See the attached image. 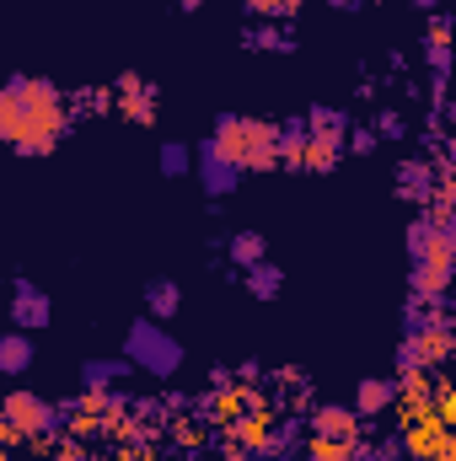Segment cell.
Segmentation results:
<instances>
[{
    "label": "cell",
    "instance_id": "obj_1",
    "mask_svg": "<svg viewBox=\"0 0 456 461\" xmlns=\"http://www.w3.org/2000/svg\"><path fill=\"white\" fill-rule=\"evenodd\" d=\"M65 129V103L49 81H27L16 76L0 97V134L22 150V156H38V150H54Z\"/></svg>",
    "mask_w": 456,
    "mask_h": 461
},
{
    "label": "cell",
    "instance_id": "obj_2",
    "mask_svg": "<svg viewBox=\"0 0 456 461\" xmlns=\"http://www.w3.org/2000/svg\"><path fill=\"white\" fill-rule=\"evenodd\" d=\"M129 359H140L145 370H156V375H167V370H178V359H183V348L172 344V339H161V333H156V322H140V328L129 333Z\"/></svg>",
    "mask_w": 456,
    "mask_h": 461
},
{
    "label": "cell",
    "instance_id": "obj_3",
    "mask_svg": "<svg viewBox=\"0 0 456 461\" xmlns=\"http://www.w3.org/2000/svg\"><path fill=\"white\" fill-rule=\"evenodd\" d=\"M43 429H54V413H49L38 397H27V392L5 397V440H11V446H16L22 435H43Z\"/></svg>",
    "mask_w": 456,
    "mask_h": 461
},
{
    "label": "cell",
    "instance_id": "obj_4",
    "mask_svg": "<svg viewBox=\"0 0 456 461\" xmlns=\"http://www.w3.org/2000/svg\"><path fill=\"white\" fill-rule=\"evenodd\" d=\"M199 172H205L210 194H231V188H236V172H242V167H236V161H231L226 150H221V145L210 140V145L199 150Z\"/></svg>",
    "mask_w": 456,
    "mask_h": 461
},
{
    "label": "cell",
    "instance_id": "obj_5",
    "mask_svg": "<svg viewBox=\"0 0 456 461\" xmlns=\"http://www.w3.org/2000/svg\"><path fill=\"white\" fill-rule=\"evenodd\" d=\"M397 402V381H360V392H354V413H387Z\"/></svg>",
    "mask_w": 456,
    "mask_h": 461
},
{
    "label": "cell",
    "instance_id": "obj_6",
    "mask_svg": "<svg viewBox=\"0 0 456 461\" xmlns=\"http://www.w3.org/2000/svg\"><path fill=\"white\" fill-rule=\"evenodd\" d=\"M339 150H343V140H339V134H306L301 167H306V172H328V167L339 161Z\"/></svg>",
    "mask_w": 456,
    "mask_h": 461
},
{
    "label": "cell",
    "instance_id": "obj_7",
    "mask_svg": "<svg viewBox=\"0 0 456 461\" xmlns=\"http://www.w3.org/2000/svg\"><path fill=\"white\" fill-rule=\"evenodd\" d=\"M11 317H16V328H43V322H49V301H43V295H32V285H16Z\"/></svg>",
    "mask_w": 456,
    "mask_h": 461
},
{
    "label": "cell",
    "instance_id": "obj_8",
    "mask_svg": "<svg viewBox=\"0 0 456 461\" xmlns=\"http://www.w3.org/2000/svg\"><path fill=\"white\" fill-rule=\"evenodd\" d=\"M118 97H123V113L129 118H140V123H150V113H156V92L145 86V81H134V76H123V86H118Z\"/></svg>",
    "mask_w": 456,
    "mask_h": 461
},
{
    "label": "cell",
    "instance_id": "obj_9",
    "mask_svg": "<svg viewBox=\"0 0 456 461\" xmlns=\"http://www.w3.org/2000/svg\"><path fill=\"white\" fill-rule=\"evenodd\" d=\"M317 435L323 440H354V413L349 408H317Z\"/></svg>",
    "mask_w": 456,
    "mask_h": 461
},
{
    "label": "cell",
    "instance_id": "obj_10",
    "mask_svg": "<svg viewBox=\"0 0 456 461\" xmlns=\"http://www.w3.org/2000/svg\"><path fill=\"white\" fill-rule=\"evenodd\" d=\"M306 461H354V440H312L306 446Z\"/></svg>",
    "mask_w": 456,
    "mask_h": 461
},
{
    "label": "cell",
    "instance_id": "obj_11",
    "mask_svg": "<svg viewBox=\"0 0 456 461\" xmlns=\"http://www.w3.org/2000/svg\"><path fill=\"white\" fill-rule=\"evenodd\" d=\"M178 301H183V295H178V285H167V279H161V285H150V317H172V312H178Z\"/></svg>",
    "mask_w": 456,
    "mask_h": 461
},
{
    "label": "cell",
    "instance_id": "obj_12",
    "mask_svg": "<svg viewBox=\"0 0 456 461\" xmlns=\"http://www.w3.org/2000/svg\"><path fill=\"white\" fill-rule=\"evenodd\" d=\"M0 365H5L11 375H16V370H27V339H22V333H11V339L0 344Z\"/></svg>",
    "mask_w": 456,
    "mask_h": 461
},
{
    "label": "cell",
    "instance_id": "obj_13",
    "mask_svg": "<svg viewBox=\"0 0 456 461\" xmlns=\"http://www.w3.org/2000/svg\"><path fill=\"white\" fill-rule=\"evenodd\" d=\"M231 258L258 268V258H263V241H258V236H236V241H231Z\"/></svg>",
    "mask_w": 456,
    "mask_h": 461
},
{
    "label": "cell",
    "instance_id": "obj_14",
    "mask_svg": "<svg viewBox=\"0 0 456 461\" xmlns=\"http://www.w3.org/2000/svg\"><path fill=\"white\" fill-rule=\"evenodd\" d=\"M161 167H167V172H188V150H183V145H167V150H161Z\"/></svg>",
    "mask_w": 456,
    "mask_h": 461
},
{
    "label": "cell",
    "instance_id": "obj_15",
    "mask_svg": "<svg viewBox=\"0 0 456 461\" xmlns=\"http://www.w3.org/2000/svg\"><path fill=\"white\" fill-rule=\"evenodd\" d=\"M252 290H258V295H274V290H279V274H274V268H252Z\"/></svg>",
    "mask_w": 456,
    "mask_h": 461
},
{
    "label": "cell",
    "instance_id": "obj_16",
    "mask_svg": "<svg viewBox=\"0 0 456 461\" xmlns=\"http://www.w3.org/2000/svg\"><path fill=\"white\" fill-rule=\"evenodd\" d=\"M435 413H441V424H451V429H456V392H441Z\"/></svg>",
    "mask_w": 456,
    "mask_h": 461
},
{
    "label": "cell",
    "instance_id": "obj_17",
    "mask_svg": "<svg viewBox=\"0 0 456 461\" xmlns=\"http://www.w3.org/2000/svg\"><path fill=\"white\" fill-rule=\"evenodd\" d=\"M183 5H199V0H183Z\"/></svg>",
    "mask_w": 456,
    "mask_h": 461
}]
</instances>
